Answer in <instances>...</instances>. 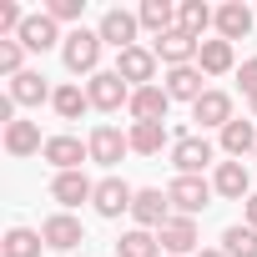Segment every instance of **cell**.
I'll list each match as a JSON object with an SVG mask.
<instances>
[{"mask_svg": "<svg viewBox=\"0 0 257 257\" xmlns=\"http://www.w3.org/2000/svg\"><path fill=\"white\" fill-rule=\"evenodd\" d=\"M137 21H142V31L167 36V31H177V6H172V0H142V6H137Z\"/></svg>", "mask_w": 257, "mask_h": 257, "instance_id": "obj_25", "label": "cell"}, {"mask_svg": "<svg viewBox=\"0 0 257 257\" xmlns=\"http://www.w3.org/2000/svg\"><path fill=\"white\" fill-rule=\"evenodd\" d=\"M247 106H252V116H257V96H252V101H247Z\"/></svg>", "mask_w": 257, "mask_h": 257, "instance_id": "obj_37", "label": "cell"}, {"mask_svg": "<svg viewBox=\"0 0 257 257\" xmlns=\"http://www.w3.org/2000/svg\"><path fill=\"white\" fill-rule=\"evenodd\" d=\"M116 257H162V242H157V232H147V227H132V232H121V242H116Z\"/></svg>", "mask_w": 257, "mask_h": 257, "instance_id": "obj_30", "label": "cell"}, {"mask_svg": "<svg viewBox=\"0 0 257 257\" xmlns=\"http://www.w3.org/2000/svg\"><path fill=\"white\" fill-rule=\"evenodd\" d=\"M197 257H227V252H222V247H202Z\"/></svg>", "mask_w": 257, "mask_h": 257, "instance_id": "obj_36", "label": "cell"}, {"mask_svg": "<svg viewBox=\"0 0 257 257\" xmlns=\"http://www.w3.org/2000/svg\"><path fill=\"white\" fill-rule=\"evenodd\" d=\"M51 197L61 202V212H71V207H81V202L96 197V182H91L86 172H56V177H51Z\"/></svg>", "mask_w": 257, "mask_h": 257, "instance_id": "obj_15", "label": "cell"}, {"mask_svg": "<svg viewBox=\"0 0 257 257\" xmlns=\"http://www.w3.org/2000/svg\"><path fill=\"white\" fill-rule=\"evenodd\" d=\"M177 26L187 31V36H207V26H217V11L207 6V0H182V6H177Z\"/></svg>", "mask_w": 257, "mask_h": 257, "instance_id": "obj_26", "label": "cell"}, {"mask_svg": "<svg viewBox=\"0 0 257 257\" xmlns=\"http://www.w3.org/2000/svg\"><path fill=\"white\" fill-rule=\"evenodd\" d=\"M6 152H11V157H36V152H46L41 126H36V121H11V126H6Z\"/></svg>", "mask_w": 257, "mask_h": 257, "instance_id": "obj_23", "label": "cell"}, {"mask_svg": "<svg viewBox=\"0 0 257 257\" xmlns=\"http://www.w3.org/2000/svg\"><path fill=\"white\" fill-rule=\"evenodd\" d=\"M197 66H202V76H227V71H237V51H232V41H202Z\"/></svg>", "mask_w": 257, "mask_h": 257, "instance_id": "obj_21", "label": "cell"}, {"mask_svg": "<svg viewBox=\"0 0 257 257\" xmlns=\"http://www.w3.org/2000/svg\"><path fill=\"white\" fill-rule=\"evenodd\" d=\"M132 202H137V187H126L121 177H101L96 197H91L96 217H121V212H132Z\"/></svg>", "mask_w": 257, "mask_h": 257, "instance_id": "obj_12", "label": "cell"}, {"mask_svg": "<svg viewBox=\"0 0 257 257\" xmlns=\"http://www.w3.org/2000/svg\"><path fill=\"white\" fill-rule=\"evenodd\" d=\"M101 36L96 31H86V26H76L71 36H66V46H61V61H66V71L71 76H96L101 71Z\"/></svg>", "mask_w": 257, "mask_h": 257, "instance_id": "obj_1", "label": "cell"}, {"mask_svg": "<svg viewBox=\"0 0 257 257\" xmlns=\"http://www.w3.org/2000/svg\"><path fill=\"white\" fill-rule=\"evenodd\" d=\"M6 96H11L16 106H41V101H51L56 91L46 86V76H41V71H21V76L11 81V91H6Z\"/></svg>", "mask_w": 257, "mask_h": 257, "instance_id": "obj_22", "label": "cell"}, {"mask_svg": "<svg viewBox=\"0 0 257 257\" xmlns=\"http://www.w3.org/2000/svg\"><path fill=\"white\" fill-rule=\"evenodd\" d=\"M0 71H6L11 81L26 71V46H21V41H0Z\"/></svg>", "mask_w": 257, "mask_h": 257, "instance_id": "obj_32", "label": "cell"}, {"mask_svg": "<svg viewBox=\"0 0 257 257\" xmlns=\"http://www.w3.org/2000/svg\"><path fill=\"white\" fill-rule=\"evenodd\" d=\"M137 31H142V21H137V11H106L101 16V26H96V36L106 41V46H116V51H132L137 46Z\"/></svg>", "mask_w": 257, "mask_h": 257, "instance_id": "obj_10", "label": "cell"}, {"mask_svg": "<svg viewBox=\"0 0 257 257\" xmlns=\"http://www.w3.org/2000/svg\"><path fill=\"white\" fill-rule=\"evenodd\" d=\"M26 51H36V56H46L51 46H66V36H61V26L41 11V16H26V26H21V36H16Z\"/></svg>", "mask_w": 257, "mask_h": 257, "instance_id": "obj_14", "label": "cell"}, {"mask_svg": "<svg viewBox=\"0 0 257 257\" xmlns=\"http://www.w3.org/2000/svg\"><path fill=\"white\" fill-rule=\"evenodd\" d=\"M247 31H252V11L242 6V0L217 6V41H242Z\"/></svg>", "mask_w": 257, "mask_h": 257, "instance_id": "obj_20", "label": "cell"}, {"mask_svg": "<svg viewBox=\"0 0 257 257\" xmlns=\"http://www.w3.org/2000/svg\"><path fill=\"white\" fill-rule=\"evenodd\" d=\"M41 252H46V237L31 227H11L0 237V257H41Z\"/></svg>", "mask_w": 257, "mask_h": 257, "instance_id": "obj_27", "label": "cell"}, {"mask_svg": "<svg viewBox=\"0 0 257 257\" xmlns=\"http://www.w3.org/2000/svg\"><path fill=\"white\" fill-rule=\"evenodd\" d=\"M202 81H207V76H202V66H172V71H167V96H172V101H192V106H197V101L207 96V86H202Z\"/></svg>", "mask_w": 257, "mask_h": 257, "instance_id": "obj_18", "label": "cell"}, {"mask_svg": "<svg viewBox=\"0 0 257 257\" xmlns=\"http://www.w3.org/2000/svg\"><path fill=\"white\" fill-rule=\"evenodd\" d=\"M192 121H202V126H217V132H222L227 121H237V116H232V96H227V91H217V86H207V96L192 106Z\"/></svg>", "mask_w": 257, "mask_h": 257, "instance_id": "obj_19", "label": "cell"}, {"mask_svg": "<svg viewBox=\"0 0 257 257\" xmlns=\"http://www.w3.org/2000/svg\"><path fill=\"white\" fill-rule=\"evenodd\" d=\"M126 142H132V152H142V157H157V152L167 147V126H162V121H132Z\"/></svg>", "mask_w": 257, "mask_h": 257, "instance_id": "obj_29", "label": "cell"}, {"mask_svg": "<svg viewBox=\"0 0 257 257\" xmlns=\"http://www.w3.org/2000/svg\"><path fill=\"white\" fill-rule=\"evenodd\" d=\"M167 197H172V217H197V212H207L212 207V182L207 177H177L172 187H167Z\"/></svg>", "mask_w": 257, "mask_h": 257, "instance_id": "obj_3", "label": "cell"}, {"mask_svg": "<svg viewBox=\"0 0 257 257\" xmlns=\"http://www.w3.org/2000/svg\"><path fill=\"white\" fill-rule=\"evenodd\" d=\"M152 51H157V61L172 71V66H197V51H202V41H197V36H187V31L177 26V31L157 36V41H152Z\"/></svg>", "mask_w": 257, "mask_h": 257, "instance_id": "obj_7", "label": "cell"}, {"mask_svg": "<svg viewBox=\"0 0 257 257\" xmlns=\"http://www.w3.org/2000/svg\"><path fill=\"white\" fill-rule=\"evenodd\" d=\"M242 217H247V227H257V192L242 202Z\"/></svg>", "mask_w": 257, "mask_h": 257, "instance_id": "obj_35", "label": "cell"}, {"mask_svg": "<svg viewBox=\"0 0 257 257\" xmlns=\"http://www.w3.org/2000/svg\"><path fill=\"white\" fill-rule=\"evenodd\" d=\"M157 51L152 46H132V51H116V76L126 81V86H132V91H142V86H157Z\"/></svg>", "mask_w": 257, "mask_h": 257, "instance_id": "obj_2", "label": "cell"}, {"mask_svg": "<svg viewBox=\"0 0 257 257\" xmlns=\"http://www.w3.org/2000/svg\"><path fill=\"white\" fill-rule=\"evenodd\" d=\"M41 237H46V247H51V252H71V247H81V242H86V227H81L71 212H51V217L41 222Z\"/></svg>", "mask_w": 257, "mask_h": 257, "instance_id": "obj_13", "label": "cell"}, {"mask_svg": "<svg viewBox=\"0 0 257 257\" xmlns=\"http://www.w3.org/2000/svg\"><path fill=\"white\" fill-rule=\"evenodd\" d=\"M132 121H167V111H172V96H167V86H142V91H132Z\"/></svg>", "mask_w": 257, "mask_h": 257, "instance_id": "obj_17", "label": "cell"}, {"mask_svg": "<svg viewBox=\"0 0 257 257\" xmlns=\"http://www.w3.org/2000/svg\"><path fill=\"white\" fill-rule=\"evenodd\" d=\"M222 152H227L232 162L252 157V152H257V126H252V121H227V126H222Z\"/></svg>", "mask_w": 257, "mask_h": 257, "instance_id": "obj_24", "label": "cell"}, {"mask_svg": "<svg viewBox=\"0 0 257 257\" xmlns=\"http://www.w3.org/2000/svg\"><path fill=\"white\" fill-rule=\"evenodd\" d=\"M81 11H86V0H46V16L61 26V21H81Z\"/></svg>", "mask_w": 257, "mask_h": 257, "instance_id": "obj_33", "label": "cell"}, {"mask_svg": "<svg viewBox=\"0 0 257 257\" xmlns=\"http://www.w3.org/2000/svg\"><path fill=\"white\" fill-rule=\"evenodd\" d=\"M237 81H242V96H247V101H252V96H257V56H252V61H242V66H237Z\"/></svg>", "mask_w": 257, "mask_h": 257, "instance_id": "obj_34", "label": "cell"}, {"mask_svg": "<svg viewBox=\"0 0 257 257\" xmlns=\"http://www.w3.org/2000/svg\"><path fill=\"white\" fill-rule=\"evenodd\" d=\"M56 172H81V162H91V147L81 142V137H71V132H61V137H46V152H41Z\"/></svg>", "mask_w": 257, "mask_h": 257, "instance_id": "obj_8", "label": "cell"}, {"mask_svg": "<svg viewBox=\"0 0 257 257\" xmlns=\"http://www.w3.org/2000/svg\"><path fill=\"white\" fill-rule=\"evenodd\" d=\"M252 162H257V152H252Z\"/></svg>", "mask_w": 257, "mask_h": 257, "instance_id": "obj_38", "label": "cell"}, {"mask_svg": "<svg viewBox=\"0 0 257 257\" xmlns=\"http://www.w3.org/2000/svg\"><path fill=\"white\" fill-rule=\"evenodd\" d=\"M172 167H177V177H202V172L212 167V142H207L202 132L177 137V142H172Z\"/></svg>", "mask_w": 257, "mask_h": 257, "instance_id": "obj_4", "label": "cell"}, {"mask_svg": "<svg viewBox=\"0 0 257 257\" xmlns=\"http://www.w3.org/2000/svg\"><path fill=\"white\" fill-rule=\"evenodd\" d=\"M132 217H137V227L162 232V227L172 222V197H167V192H157V187H142V192H137V202H132Z\"/></svg>", "mask_w": 257, "mask_h": 257, "instance_id": "obj_9", "label": "cell"}, {"mask_svg": "<svg viewBox=\"0 0 257 257\" xmlns=\"http://www.w3.org/2000/svg\"><path fill=\"white\" fill-rule=\"evenodd\" d=\"M86 96H91V111H121V106H132V86H126L116 71H96L86 81Z\"/></svg>", "mask_w": 257, "mask_h": 257, "instance_id": "obj_5", "label": "cell"}, {"mask_svg": "<svg viewBox=\"0 0 257 257\" xmlns=\"http://www.w3.org/2000/svg\"><path fill=\"white\" fill-rule=\"evenodd\" d=\"M86 147H91V162H96V167H116V162H121L126 152H132L126 132H121V126H106V121H101L96 132L86 137Z\"/></svg>", "mask_w": 257, "mask_h": 257, "instance_id": "obj_11", "label": "cell"}, {"mask_svg": "<svg viewBox=\"0 0 257 257\" xmlns=\"http://www.w3.org/2000/svg\"><path fill=\"white\" fill-rule=\"evenodd\" d=\"M157 242H162V257H197V252H202L197 217H172V222L157 232Z\"/></svg>", "mask_w": 257, "mask_h": 257, "instance_id": "obj_6", "label": "cell"}, {"mask_svg": "<svg viewBox=\"0 0 257 257\" xmlns=\"http://www.w3.org/2000/svg\"><path fill=\"white\" fill-rule=\"evenodd\" d=\"M222 252H227V257H257V227L232 222V227L222 232Z\"/></svg>", "mask_w": 257, "mask_h": 257, "instance_id": "obj_31", "label": "cell"}, {"mask_svg": "<svg viewBox=\"0 0 257 257\" xmlns=\"http://www.w3.org/2000/svg\"><path fill=\"white\" fill-rule=\"evenodd\" d=\"M51 106H56V116H61V121H81V116L91 111V96H86L76 81H66V86H56Z\"/></svg>", "mask_w": 257, "mask_h": 257, "instance_id": "obj_28", "label": "cell"}, {"mask_svg": "<svg viewBox=\"0 0 257 257\" xmlns=\"http://www.w3.org/2000/svg\"><path fill=\"white\" fill-rule=\"evenodd\" d=\"M212 192L227 197V202H247V197H252V177H247V167H242V162H217V172H212Z\"/></svg>", "mask_w": 257, "mask_h": 257, "instance_id": "obj_16", "label": "cell"}]
</instances>
